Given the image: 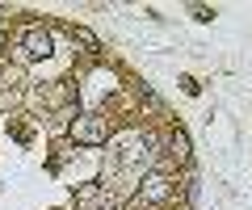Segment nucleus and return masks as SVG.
Listing matches in <instances>:
<instances>
[{
    "label": "nucleus",
    "instance_id": "nucleus-4",
    "mask_svg": "<svg viewBox=\"0 0 252 210\" xmlns=\"http://www.w3.org/2000/svg\"><path fill=\"white\" fill-rule=\"evenodd\" d=\"M168 151L177 155L181 164H189V139H185V130H172V135H168Z\"/></svg>",
    "mask_w": 252,
    "mask_h": 210
},
{
    "label": "nucleus",
    "instance_id": "nucleus-3",
    "mask_svg": "<svg viewBox=\"0 0 252 210\" xmlns=\"http://www.w3.org/2000/svg\"><path fill=\"white\" fill-rule=\"evenodd\" d=\"M172 193V181L168 177H160V173H152V177H143V185H139V198L143 202H152V206H160L164 198Z\"/></svg>",
    "mask_w": 252,
    "mask_h": 210
},
{
    "label": "nucleus",
    "instance_id": "nucleus-1",
    "mask_svg": "<svg viewBox=\"0 0 252 210\" xmlns=\"http://www.w3.org/2000/svg\"><path fill=\"white\" fill-rule=\"evenodd\" d=\"M72 139H76L80 147H101V143H109L105 118H101V114H84V118H76V126H72Z\"/></svg>",
    "mask_w": 252,
    "mask_h": 210
},
{
    "label": "nucleus",
    "instance_id": "nucleus-2",
    "mask_svg": "<svg viewBox=\"0 0 252 210\" xmlns=\"http://www.w3.org/2000/svg\"><path fill=\"white\" fill-rule=\"evenodd\" d=\"M51 55V34L42 26H30L21 34V59H46Z\"/></svg>",
    "mask_w": 252,
    "mask_h": 210
},
{
    "label": "nucleus",
    "instance_id": "nucleus-5",
    "mask_svg": "<svg viewBox=\"0 0 252 210\" xmlns=\"http://www.w3.org/2000/svg\"><path fill=\"white\" fill-rule=\"evenodd\" d=\"M72 38H76V42H80V46H89L93 55H97V51H101V42H97V34H93V30H84V26H72Z\"/></svg>",
    "mask_w": 252,
    "mask_h": 210
},
{
    "label": "nucleus",
    "instance_id": "nucleus-6",
    "mask_svg": "<svg viewBox=\"0 0 252 210\" xmlns=\"http://www.w3.org/2000/svg\"><path fill=\"white\" fill-rule=\"evenodd\" d=\"M4 46H9V34H4V30H0V51H4Z\"/></svg>",
    "mask_w": 252,
    "mask_h": 210
}]
</instances>
